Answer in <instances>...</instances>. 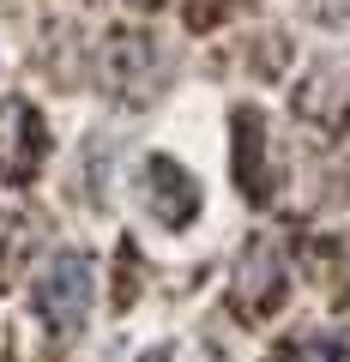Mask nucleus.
<instances>
[{
  "label": "nucleus",
  "instance_id": "f257e3e1",
  "mask_svg": "<svg viewBox=\"0 0 350 362\" xmlns=\"http://www.w3.org/2000/svg\"><path fill=\"white\" fill-rule=\"evenodd\" d=\"M30 302H37V320L49 332H61V338L78 332L85 314H91V302H97V259L85 247H54L42 259L37 284H30Z\"/></svg>",
  "mask_w": 350,
  "mask_h": 362
},
{
  "label": "nucleus",
  "instance_id": "f03ea898",
  "mask_svg": "<svg viewBox=\"0 0 350 362\" xmlns=\"http://www.w3.org/2000/svg\"><path fill=\"white\" fill-rule=\"evenodd\" d=\"M103 85L115 97H151L163 85V49L145 30H115L103 49Z\"/></svg>",
  "mask_w": 350,
  "mask_h": 362
},
{
  "label": "nucleus",
  "instance_id": "7ed1b4c3",
  "mask_svg": "<svg viewBox=\"0 0 350 362\" xmlns=\"http://www.w3.org/2000/svg\"><path fill=\"white\" fill-rule=\"evenodd\" d=\"M49 157V127L30 103L6 97L0 103V181H30Z\"/></svg>",
  "mask_w": 350,
  "mask_h": 362
},
{
  "label": "nucleus",
  "instance_id": "20e7f679",
  "mask_svg": "<svg viewBox=\"0 0 350 362\" xmlns=\"http://www.w3.org/2000/svg\"><path fill=\"white\" fill-rule=\"evenodd\" d=\"M230 296L242 302V314H266V308H278V296H284V259H278V247L254 242L242 259H235Z\"/></svg>",
  "mask_w": 350,
  "mask_h": 362
},
{
  "label": "nucleus",
  "instance_id": "39448f33",
  "mask_svg": "<svg viewBox=\"0 0 350 362\" xmlns=\"http://www.w3.org/2000/svg\"><path fill=\"white\" fill-rule=\"evenodd\" d=\"M145 187H151V211H157V223H194V206H199V187H194V175L187 169H175L169 157H151L145 163Z\"/></svg>",
  "mask_w": 350,
  "mask_h": 362
},
{
  "label": "nucleus",
  "instance_id": "423d86ee",
  "mask_svg": "<svg viewBox=\"0 0 350 362\" xmlns=\"http://www.w3.org/2000/svg\"><path fill=\"white\" fill-rule=\"evenodd\" d=\"M290 362H350V344L332 332H308V338L290 344Z\"/></svg>",
  "mask_w": 350,
  "mask_h": 362
},
{
  "label": "nucleus",
  "instance_id": "0eeeda50",
  "mask_svg": "<svg viewBox=\"0 0 350 362\" xmlns=\"http://www.w3.org/2000/svg\"><path fill=\"white\" fill-rule=\"evenodd\" d=\"M139 362H175V356H169V350H163V344H157V350H145V356H139Z\"/></svg>",
  "mask_w": 350,
  "mask_h": 362
},
{
  "label": "nucleus",
  "instance_id": "6e6552de",
  "mask_svg": "<svg viewBox=\"0 0 350 362\" xmlns=\"http://www.w3.org/2000/svg\"><path fill=\"white\" fill-rule=\"evenodd\" d=\"M139 6H145V0H139Z\"/></svg>",
  "mask_w": 350,
  "mask_h": 362
}]
</instances>
